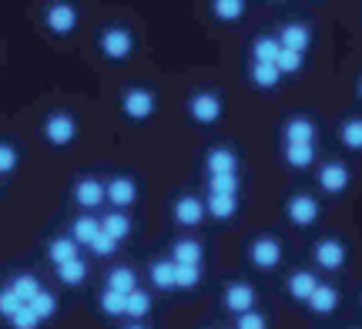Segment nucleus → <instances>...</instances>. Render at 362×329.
<instances>
[{
	"label": "nucleus",
	"instance_id": "a211bd4d",
	"mask_svg": "<svg viewBox=\"0 0 362 329\" xmlns=\"http://www.w3.org/2000/svg\"><path fill=\"white\" fill-rule=\"evenodd\" d=\"M339 145L346 151H362V115H352L339 125Z\"/></svg>",
	"mask_w": 362,
	"mask_h": 329
},
{
	"label": "nucleus",
	"instance_id": "f3484780",
	"mask_svg": "<svg viewBox=\"0 0 362 329\" xmlns=\"http://www.w3.org/2000/svg\"><path fill=\"white\" fill-rule=\"evenodd\" d=\"M205 219V202H198L194 195H185L175 202V222L178 225H198Z\"/></svg>",
	"mask_w": 362,
	"mask_h": 329
},
{
	"label": "nucleus",
	"instance_id": "b1692460",
	"mask_svg": "<svg viewBox=\"0 0 362 329\" xmlns=\"http://www.w3.org/2000/svg\"><path fill=\"white\" fill-rule=\"evenodd\" d=\"M57 279L64 282V286H81L84 279H88V262L84 259H71V262H61L57 265Z\"/></svg>",
	"mask_w": 362,
	"mask_h": 329
},
{
	"label": "nucleus",
	"instance_id": "bb28decb",
	"mask_svg": "<svg viewBox=\"0 0 362 329\" xmlns=\"http://www.w3.org/2000/svg\"><path fill=\"white\" fill-rule=\"evenodd\" d=\"M205 209L215 215V219H232L235 212H238V198L235 195H208V202H205Z\"/></svg>",
	"mask_w": 362,
	"mask_h": 329
},
{
	"label": "nucleus",
	"instance_id": "412c9836",
	"mask_svg": "<svg viewBox=\"0 0 362 329\" xmlns=\"http://www.w3.org/2000/svg\"><path fill=\"white\" fill-rule=\"evenodd\" d=\"M78 242L71 236H61V238H54L51 246H47V259H51L54 265H61V262H71V259H78Z\"/></svg>",
	"mask_w": 362,
	"mask_h": 329
},
{
	"label": "nucleus",
	"instance_id": "6e6552de",
	"mask_svg": "<svg viewBox=\"0 0 362 329\" xmlns=\"http://www.w3.org/2000/svg\"><path fill=\"white\" fill-rule=\"evenodd\" d=\"M312 255H315V265H322L329 272H339V269L346 265V246H342L339 238H322Z\"/></svg>",
	"mask_w": 362,
	"mask_h": 329
},
{
	"label": "nucleus",
	"instance_id": "58836bf2",
	"mask_svg": "<svg viewBox=\"0 0 362 329\" xmlns=\"http://www.w3.org/2000/svg\"><path fill=\"white\" fill-rule=\"evenodd\" d=\"M11 326H13V329H37L40 319H37V313H34V309L24 303V306H21V309H17V313L11 316Z\"/></svg>",
	"mask_w": 362,
	"mask_h": 329
},
{
	"label": "nucleus",
	"instance_id": "72a5a7b5",
	"mask_svg": "<svg viewBox=\"0 0 362 329\" xmlns=\"http://www.w3.org/2000/svg\"><path fill=\"white\" fill-rule=\"evenodd\" d=\"M275 67H279L282 74H298V71L305 67V54L282 47V51H279V57H275Z\"/></svg>",
	"mask_w": 362,
	"mask_h": 329
},
{
	"label": "nucleus",
	"instance_id": "6ab92c4d",
	"mask_svg": "<svg viewBox=\"0 0 362 329\" xmlns=\"http://www.w3.org/2000/svg\"><path fill=\"white\" fill-rule=\"evenodd\" d=\"M282 155H285V165H292V168H309V165H315V158H319V148L315 145H285Z\"/></svg>",
	"mask_w": 362,
	"mask_h": 329
},
{
	"label": "nucleus",
	"instance_id": "9b49d317",
	"mask_svg": "<svg viewBox=\"0 0 362 329\" xmlns=\"http://www.w3.org/2000/svg\"><path fill=\"white\" fill-rule=\"evenodd\" d=\"M279 44H282V47H288V51L305 54L312 47V30L305 24L292 21V24H285L282 30H279Z\"/></svg>",
	"mask_w": 362,
	"mask_h": 329
},
{
	"label": "nucleus",
	"instance_id": "37998d69",
	"mask_svg": "<svg viewBox=\"0 0 362 329\" xmlns=\"http://www.w3.org/2000/svg\"><path fill=\"white\" fill-rule=\"evenodd\" d=\"M238 329H269V323H265V316H262V313L248 309V313H242V316H238Z\"/></svg>",
	"mask_w": 362,
	"mask_h": 329
},
{
	"label": "nucleus",
	"instance_id": "dca6fc26",
	"mask_svg": "<svg viewBox=\"0 0 362 329\" xmlns=\"http://www.w3.org/2000/svg\"><path fill=\"white\" fill-rule=\"evenodd\" d=\"M205 168L208 175H228V171H238V155L232 148H211L205 155Z\"/></svg>",
	"mask_w": 362,
	"mask_h": 329
},
{
	"label": "nucleus",
	"instance_id": "f8f14e48",
	"mask_svg": "<svg viewBox=\"0 0 362 329\" xmlns=\"http://www.w3.org/2000/svg\"><path fill=\"white\" fill-rule=\"evenodd\" d=\"M252 262L259 265V269H275V265L282 262V246L269 236L255 238V242H252Z\"/></svg>",
	"mask_w": 362,
	"mask_h": 329
},
{
	"label": "nucleus",
	"instance_id": "ea45409f",
	"mask_svg": "<svg viewBox=\"0 0 362 329\" xmlns=\"http://www.w3.org/2000/svg\"><path fill=\"white\" fill-rule=\"evenodd\" d=\"M17 165H21V155H17V148L7 145V142H0V175H11Z\"/></svg>",
	"mask_w": 362,
	"mask_h": 329
},
{
	"label": "nucleus",
	"instance_id": "9d476101",
	"mask_svg": "<svg viewBox=\"0 0 362 329\" xmlns=\"http://www.w3.org/2000/svg\"><path fill=\"white\" fill-rule=\"evenodd\" d=\"M104 192H107V202H111L115 209H128L131 202L138 198V185H134V178L117 175V178H111V182L104 185Z\"/></svg>",
	"mask_w": 362,
	"mask_h": 329
},
{
	"label": "nucleus",
	"instance_id": "f03ea898",
	"mask_svg": "<svg viewBox=\"0 0 362 329\" xmlns=\"http://www.w3.org/2000/svg\"><path fill=\"white\" fill-rule=\"evenodd\" d=\"M98 47H101V54L107 61H124V57H131V51H134V34H131L128 27L111 24L98 34Z\"/></svg>",
	"mask_w": 362,
	"mask_h": 329
},
{
	"label": "nucleus",
	"instance_id": "a19ab883",
	"mask_svg": "<svg viewBox=\"0 0 362 329\" xmlns=\"http://www.w3.org/2000/svg\"><path fill=\"white\" fill-rule=\"evenodd\" d=\"M90 252H94V255H115L117 252V238H111L107 236V232H98V236H94V242H90Z\"/></svg>",
	"mask_w": 362,
	"mask_h": 329
},
{
	"label": "nucleus",
	"instance_id": "c85d7f7f",
	"mask_svg": "<svg viewBox=\"0 0 362 329\" xmlns=\"http://www.w3.org/2000/svg\"><path fill=\"white\" fill-rule=\"evenodd\" d=\"M148 309H151V296H148V292H141V289L128 292V299H124V316L141 319V316H148Z\"/></svg>",
	"mask_w": 362,
	"mask_h": 329
},
{
	"label": "nucleus",
	"instance_id": "423d86ee",
	"mask_svg": "<svg viewBox=\"0 0 362 329\" xmlns=\"http://www.w3.org/2000/svg\"><path fill=\"white\" fill-rule=\"evenodd\" d=\"M188 111H192V121H198V125H215L221 118V98L215 91H198L192 94Z\"/></svg>",
	"mask_w": 362,
	"mask_h": 329
},
{
	"label": "nucleus",
	"instance_id": "1a4fd4ad",
	"mask_svg": "<svg viewBox=\"0 0 362 329\" xmlns=\"http://www.w3.org/2000/svg\"><path fill=\"white\" fill-rule=\"evenodd\" d=\"M285 212H288V219L296 225H315L319 222V202L312 195H292L288 198V205H285Z\"/></svg>",
	"mask_w": 362,
	"mask_h": 329
},
{
	"label": "nucleus",
	"instance_id": "7ed1b4c3",
	"mask_svg": "<svg viewBox=\"0 0 362 329\" xmlns=\"http://www.w3.org/2000/svg\"><path fill=\"white\" fill-rule=\"evenodd\" d=\"M44 138H47V145H54V148H67L78 138V121H74V115L51 111V115L44 118Z\"/></svg>",
	"mask_w": 362,
	"mask_h": 329
},
{
	"label": "nucleus",
	"instance_id": "4468645a",
	"mask_svg": "<svg viewBox=\"0 0 362 329\" xmlns=\"http://www.w3.org/2000/svg\"><path fill=\"white\" fill-rule=\"evenodd\" d=\"M225 306H228V313H248L252 306H255V289L248 286V282H235L225 289Z\"/></svg>",
	"mask_w": 362,
	"mask_h": 329
},
{
	"label": "nucleus",
	"instance_id": "0eeeda50",
	"mask_svg": "<svg viewBox=\"0 0 362 329\" xmlns=\"http://www.w3.org/2000/svg\"><path fill=\"white\" fill-rule=\"evenodd\" d=\"M282 138H285V145H315L319 128H315V121H312V118H305V115H296V118L285 121Z\"/></svg>",
	"mask_w": 362,
	"mask_h": 329
},
{
	"label": "nucleus",
	"instance_id": "7c9ffc66",
	"mask_svg": "<svg viewBox=\"0 0 362 329\" xmlns=\"http://www.w3.org/2000/svg\"><path fill=\"white\" fill-rule=\"evenodd\" d=\"M107 289L121 292V296H128V292L138 289V276L131 272V269H115L111 276H107Z\"/></svg>",
	"mask_w": 362,
	"mask_h": 329
},
{
	"label": "nucleus",
	"instance_id": "4be33fe9",
	"mask_svg": "<svg viewBox=\"0 0 362 329\" xmlns=\"http://www.w3.org/2000/svg\"><path fill=\"white\" fill-rule=\"evenodd\" d=\"M315 286H319L315 272H292V279H288V292H292V299H298V303H309Z\"/></svg>",
	"mask_w": 362,
	"mask_h": 329
},
{
	"label": "nucleus",
	"instance_id": "a878e982",
	"mask_svg": "<svg viewBox=\"0 0 362 329\" xmlns=\"http://www.w3.org/2000/svg\"><path fill=\"white\" fill-rule=\"evenodd\" d=\"M101 232H107L111 238H128L131 236V219L128 215H121V212H111V215H104L101 219Z\"/></svg>",
	"mask_w": 362,
	"mask_h": 329
},
{
	"label": "nucleus",
	"instance_id": "c756f323",
	"mask_svg": "<svg viewBox=\"0 0 362 329\" xmlns=\"http://www.w3.org/2000/svg\"><path fill=\"white\" fill-rule=\"evenodd\" d=\"M148 276H151V282H155L158 289H175V262H151V269H148Z\"/></svg>",
	"mask_w": 362,
	"mask_h": 329
},
{
	"label": "nucleus",
	"instance_id": "2eb2a0df",
	"mask_svg": "<svg viewBox=\"0 0 362 329\" xmlns=\"http://www.w3.org/2000/svg\"><path fill=\"white\" fill-rule=\"evenodd\" d=\"M305 306H309L315 316H329V313H336V306H339V289L336 286H322V282H319Z\"/></svg>",
	"mask_w": 362,
	"mask_h": 329
},
{
	"label": "nucleus",
	"instance_id": "393cba45",
	"mask_svg": "<svg viewBox=\"0 0 362 329\" xmlns=\"http://www.w3.org/2000/svg\"><path fill=\"white\" fill-rule=\"evenodd\" d=\"M175 259L171 262L175 265H198L202 262V246L198 242H192V238H181V242H175Z\"/></svg>",
	"mask_w": 362,
	"mask_h": 329
},
{
	"label": "nucleus",
	"instance_id": "cd10ccee",
	"mask_svg": "<svg viewBox=\"0 0 362 329\" xmlns=\"http://www.w3.org/2000/svg\"><path fill=\"white\" fill-rule=\"evenodd\" d=\"M211 13L218 21H225V24H232V21H238L245 13V0H211Z\"/></svg>",
	"mask_w": 362,
	"mask_h": 329
},
{
	"label": "nucleus",
	"instance_id": "c03bdc74",
	"mask_svg": "<svg viewBox=\"0 0 362 329\" xmlns=\"http://www.w3.org/2000/svg\"><path fill=\"white\" fill-rule=\"evenodd\" d=\"M356 98H359V101H362V74H359V78H356Z\"/></svg>",
	"mask_w": 362,
	"mask_h": 329
},
{
	"label": "nucleus",
	"instance_id": "f704fd0d",
	"mask_svg": "<svg viewBox=\"0 0 362 329\" xmlns=\"http://www.w3.org/2000/svg\"><path fill=\"white\" fill-rule=\"evenodd\" d=\"M27 306H30V309L37 313V319H40V323H44V319H51L54 313H57V299H54V296H51V292H47V289H40L37 296H34V299H30V303H27Z\"/></svg>",
	"mask_w": 362,
	"mask_h": 329
},
{
	"label": "nucleus",
	"instance_id": "20e7f679",
	"mask_svg": "<svg viewBox=\"0 0 362 329\" xmlns=\"http://www.w3.org/2000/svg\"><path fill=\"white\" fill-rule=\"evenodd\" d=\"M155 108H158V98L148 88H128V91L121 94V111H124V118L131 121H148L151 115H155Z\"/></svg>",
	"mask_w": 362,
	"mask_h": 329
},
{
	"label": "nucleus",
	"instance_id": "c9c22d12",
	"mask_svg": "<svg viewBox=\"0 0 362 329\" xmlns=\"http://www.w3.org/2000/svg\"><path fill=\"white\" fill-rule=\"evenodd\" d=\"M279 51H282L279 37H259L255 44H252V54H255V61H272V64H275Z\"/></svg>",
	"mask_w": 362,
	"mask_h": 329
},
{
	"label": "nucleus",
	"instance_id": "f257e3e1",
	"mask_svg": "<svg viewBox=\"0 0 362 329\" xmlns=\"http://www.w3.org/2000/svg\"><path fill=\"white\" fill-rule=\"evenodd\" d=\"M44 24H47L51 34L67 37V34H74V30H78L81 13H78V7H74L71 0H51V4L44 7Z\"/></svg>",
	"mask_w": 362,
	"mask_h": 329
},
{
	"label": "nucleus",
	"instance_id": "39448f33",
	"mask_svg": "<svg viewBox=\"0 0 362 329\" xmlns=\"http://www.w3.org/2000/svg\"><path fill=\"white\" fill-rule=\"evenodd\" d=\"M352 185V168L349 161H325L322 168H319V188H322L325 195H342V192H349Z\"/></svg>",
	"mask_w": 362,
	"mask_h": 329
},
{
	"label": "nucleus",
	"instance_id": "4c0bfd02",
	"mask_svg": "<svg viewBox=\"0 0 362 329\" xmlns=\"http://www.w3.org/2000/svg\"><path fill=\"white\" fill-rule=\"evenodd\" d=\"M124 299H128V296H121V292H115V289H104L101 292V309L107 316H124Z\"/></svg>",
	"mask_w": 362,
	"mask_h": 329
},
{
	"label": "nucleus",
	"instance_id": "473e14b6",
	"mask_svg": "<svg viewBox=\"0 0 362 329\" xmlns=\"http://www.w3.org/2000/svg\"><path fill=\"white\" fill-rule=\"evenodd\" d=\"M208 192L215 195H238V175L228 171V175H208Z\"/></svg>",
	"mask_w": 362,
	"mask_h": 329
},
{
	"label": "nucleus",
	"instance_id": "79ce46f5",
	"mask_svg": "<svg viewBox=\"0 0 362 329\" xmlns=\"http://www.w3.org/2000/svg\"><path fill=\"white\" fill-rule=\"evenodd\" d=\"M21 296H17V292L11 289V286H7V289H0V316H7L11 319L13 313H17V309H21Z\"/></svg>",
	"mask_w": 362,
	"mask_h": 329
},
{
	"label": "nucleus",
	"instance_id": "ddd939ff",
	"mask_svg": "<svg viewBox=\"0 0 362 329\" xmlns=\"http://www.w3.org/2000/svg\"><path fill=\"white\" fill-rule=\"evenodd\" d=\"M74 202L84 205V209H98L101 202H107L104 182H98V178H81V182L74 185Z\"/></svg>",
	"mask_w": 362,
	"mask_h": 329
},
{
	"label": "nucleus",
	"instance_id": "aec40b11",
	"mask_svg": "<svg viewBox=\"0 0 362 329\" xmlns=\"http://www.w3.org/2000/svg\"><path fill=\"white\" fill-rule=\"evenodd\" d=\"M252 81H255V88L272 91V88L282 81V71L272 64V61H252Z\"/></svg>",
	"mask_w": 362,
	"mask_h": 329
},
{
	"label": "nucleus",
	"instance_id": "a18cd8bd",
	"mask_svg": "<svg viewBox=\"0 0 362 329\" xmlns=\"http://www.w3.org/2000/svg\"><path fill=\"white\" fill-rule=\"evenodd\" d=\"M124 329H148V326H141V323H134V326H124Z\"/></svg>",
	"mask_w": 362,
	"mask_h": 329
},
{
	"label": "nucleus",
	"instance_id": "2f4dec72",
	"mask_svg": "<svg viewBox=\"0 0 362 329\" xmlns=\"http://www.w3.org/2000/svg\"><path fill=\"white\" fill-rule=\"evenodd\" d=\"M11 289L21 296V303H30V299H34V296L40 292V282H37V276H30V272H21V276H13Z\"/></svg>",
	"mask_w": 362,
	"mask_h": 329
},
{
	"label": "nucleus",
	"instance_id": "e433bc0d",
	"mask_svg": "<svg viewBox=\"0 0 362 329\" xmlns=\"http://www.w3.org/2000/svg\"><path fill=\"white\" fill-rule=\"evenodd\" d=\"M198 279H202L198 265H175V286H178V289H194Z\"/></svg>",
	"mask_w": 362,
	"mask_h": 329
},
{
	"label": "nucleus",
	"instance_id": "5701e85b",
	"mask_svg": "<svg viewBox=\"0 0 362 329\" xmlns=\"http://www.w3.org/2000/svg\"><path fill=\"white\" fill-rule=\"evenodd\" d=\"M98 232H101V222L90 219V215H81V219H74V225H71V238H74L78 246H90Z\"/></svg>",
	"mask_w": 362,
	"mask_h": 329
}]
</instances>
